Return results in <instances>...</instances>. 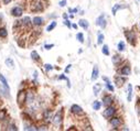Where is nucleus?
Returning <instances> with one entry per match:
<instances>
[{
	"instance_id": "obj_1",
	"label": "nucleus",
	"mask_w": 140,
	"mask_h": 131,
	"mask_svg": "<svg viewBox=\"0 0 140 131\" xmlns=\"http://www.w3.org/2000/svg\"><path fill=\"white\" fill-rule=\"evenodd\" d=\"M115 108H113V107H107V109L106 110H104V112H103V116H104L105 118H107V119H109V118H112L113 116H114V114H115Z\"/></svg>"
},
{
	"instance_id": "obj_2",
	"label": "nucleus",
	"mask_w": 140,
	"mask_h": 131,
	"mask_svg": "<svg viewBox=\"0 0 140 131\" xmlns=\"http://www.w3.org/2000/svg\"><path fill=\"white\" fill-rule=\"evenodd\" d=\"M26 100V93L24 90L19 91V94H18V97H17L18 104H19V105H22V104H23Z\"/></svg>"
},
{
	"instance_id": "obj_3",
	"label": "nucleus",
	"mask_w": 140,
	"mask_h": 131,
	"mask_svg": "<svg viewBox=\"0 0 140 131\" xmlns=\"http://www.w3.org/2000/svg\"><path fill=\"white\" fill-rule=\"evenodd\" d=\"M96 23H97V25L102 26V28H105V26H106V20H105V16H104V14H102V16H99V17H98Z\"/></svg>"
},
{
	"instance_id": "obj_4",
	"label": "nucleus",
	"mask_w": 140,
	"mask_h": 131,
	"mask_svg": "<svg viewBox=\"0 0 140 131\" xmlns=\"http://www.w3.org/2000/svg\"><path fill=\"white\" fill-rule=\"evenodd\" d=\"M11 13H12V16H14V17H21L22 13H23V11H22L21 8L16 7V8H13V9L11 10Z\"/></svg>"
},
{
	"instance_id": "obj_5",
	"label": "nucleus",
	"mask_w": 140,
	"mask_h": 131,
	"mask_svg": "<svg viewBox=\"0 0 140 131\" xmlns=\"http://www.w3.org/2000/svg\"><path fill=\"white\" fill-rule=\"evenodd\" d=\"M125 34H126L127 40H128L132 45H135V35H133L132 31H126V33H125Z\"/></svg>"
},
{
	"instance_id": "obj_6",
	"label": "nucleus",
	"mask_w": 140,
	"mask_h": 131,
	"mask_svg": "<svg viewBox=\"0 0 140 131\" xmlns=\"http://www.w3.org/2000/svg\"><path fill=\"white\" fill-rule=\"evenodd\" d=\"M72 112L75 115H83V109H82L81 107H79V105H73L72 106Z\"/></svg>"
},
{
	"instance_id": "obj_7",
	"label": "nucleus",
	"mask_w": 140,
	"mask_h": 131,
	"mask_svg": "<svg viewBox=\"0 0 140 131\" xmlns=\"http://www.w3.org/2000/svg\"><path fill=\"white\" fill-rule=\"evenodd\" d=\"M61 121H62V111H60V112H57L56 115H55V117H54V119H53V122H54V124H60L61 123Z\"/></svg>"
},
{
	"instance_id": "obj_8",
	"label": "nucleus",
	"mask_w": 140,
	"mask_h": 131,
	"mask_svg": "<svg viewBox=\"0 0 140 131\" xmlns=\"http://www.w3.org/2000/svg\"><path fill=\"white\" fill-rule=\"evenodd\" d=\"M112 103H113V98L110 97V96H105L104 98H103V104H104L105 106H110L112 105Z\"/></svg>"
},
{
	"instance_id": "obj_9",
	"label": "nucleus",
	"mask_w": 140,
	"mask_h": 131,
	"mask_svg": "<svg viewBox=\"0 0 140 131\" xmlns=\"http://www.w3.org/2000/svg\"><path fill=\"white\" fill-rule=\"evenodd\" d=\"M110 122H112V126L115 127V128H118V127L120 126V123H121V121H120L119 118H113Z\"/></svg>"
},
{
	"instance_id": "obj_10",
	"label": "nucleus",
	"mask_w": 140,
	"mask_h": 131,
	"mask_svg": "<svg viewBox=\"0 0 140 131\" xmlns=\"http://www.w3.org/2000/svg\"><path fill=\"white\" fill-rule=\"evenodd\" d=\"M97 77H98V67L95 65V66H94V68H93L92 79H93V81H95V79H97Z\"/></svg>"
},
{
	"instance_id": "obj_11",
	"label": "nucleus",
	"mask_w": 140,
	"mask_h": 131,
	"mask_svg": "<svg viewBox=\"0 0 140 131\" xmlns=\"http://www.w3.org/2000/svg\"><path fill=\"white\" fill-rule=\"evenodd\" d=\"M0 81H1V83H2L3 87H5L6 89H8V90H9V86H8V82H7V79H6V78H5V76H3V75H1V74H0Z\"/></svg>"
},
{
	"instance_id": "obj_12",
	"label": "nucleus",
	"mask_w": 140,
	"mask_h": 131,
	"mask_svg": "<svg viewBox=\"0 0 140 131\" xmlns=\"http://www.w3.org/2000/svg\"><path fill=\"white\" fill-rule=\"evenodd\" d=\"M130 67L129 66H125L122 69H121V74L125 75V76H128V75H130Z\"/></svg>"
},
{
	"instance_id": "obj_13",
	"label": "nucleus",
	"mask_w": 140,
	"mask_h": 131,
	"mask_svg": "<svg viewBox=\"0 0 140 131\" xmlns=\"http://www.w3.org/2000/svg\"><path fill=\"white\" fill-rule=\"evenodd\" d=\"M127 89H128V95H127V100H128V101H130V100H131V94H132V86H131L130 84H128V87H127Z\"/></svg>"
},
{
	"instance_id": "obj_14",
	"label": "nucleus",
	"mask_w": 140,
	"mask_h": 131,
	"mask_svg": "<svg viewBox=\"0 0 140 131\" xmlns=\"http://www.w3.org/2000/svg\"><path fill=\"white\" fill-rule=\"evenodd\" d=\"M42 22H43V19L41 17H35L33 19V23L35 24V25H41V24H42Z\"/></svg>"
},
{
	"instance_id": "obj_15",
	"label": "nucleus",
	"mask_w": 140,
	"mask_h": 131,
	"mask_svg": "<svg viewBox=\"0 0 140 131\" xmlns=\"http://www.w3.org/2000/svg\"><path fill=\"white\" fill-rule=\"evenodd\" d=\"M6 65H7L8 67H10V68H13L14 67V63L11 58H7V60H6Z\"/></svg>"
},
{
	"instance_id": "obj_16",
	"label": "nucleus",
	"mask_w": 140,
	"mask_h": 131,
	"mask_svg": "<svg viewBox=\"0 0 140 131\" xmlns=\"http://www.w3.org/2000/svg\"><path fill=\"white\" fill-rule=\"evenodd\" d=\"M31 57H32L34 61H39V60H40V56H39V54L35 52V51H32V53H31Z\"/></svg>"
},
{
	"instance_id": "obj_17",
	"label": "nucleus",
	"mask_w": 140,
	"mask_h": 131,
	"mask_svg": "<svg viewBox=\"0 0 140 131\" xmlns=\"http://www.w3.org/2000/svg\"><path fill=\"white\" fill-rule=\"evenodd\" d=\"M7 34H8V32H7V30H6L5 28L0 29V38H6Z\"/></svg>"
},
{
	"instance_id": "obj_18",
	"label": "nucleus",
	"mask_w": 140,
	"mask_h": 131,
	"mask_svg": "<svg viewBox=\"0 0 140 131\" xmlns=\"http://www.w3.org/2000/svg\"><path fill=\"white\" fill-rule=\"evenodd\" d=\"M79 25H81L82 28H84V29H87L88 28V22L86 21V20H81V21H79Z\"/></svg>"
},
{
	"instance_id": "obj_19",
	"label": "nucleus",
	"mask_w": 140,
	"mask_h": 131,
	"mask_svg": "<svg viewBox=\"0 0 140 131\" xmlns=\"http://www.w3.org/2000/svg\"><path fill=\"white\" fill-rule=\"evenodd\" d=\"M55 26H56V22H55V21H53L52 23H51L50 25H49L48 28H46V31H49V32H50V31H52V30L55 28Z\"/></svg>"
},
{
	"instance_id": "obj_20",
	"label": "nucleus",
	"mask_w": 140,
	"mask_h": 131,
	"mask_svg": "<svg viewBox=\"0 0 140 131\" xmlns=\"http://www.w3.org/2000/svg\"><path fill=\"white\" fill-rule=\"evenodd\" d=\"M123 82H125V79H123V78H119V77H117V78H116V84H117V86H118V87L122 86Z\"/></svg>"
},
{
	"instance_id": "obj_21",
	"label": "nucleus",
	"mask_w": 140,
	"mask_h": 131,
	"mask_svg": "<svg viewBox=\"0 0 140 131\" xmlns=\"http://www.w3.org/2000/svg\"><path fill=\"white\" fill-rule=\"evenodd\" d=\"M99 90H100V85L99 84H96V85L94 86V94H95V95H98Z\"/></svg>"
},
{
	"instance_id": "obj_22",
	"label": "nucleus",
	"mask_w": 140,
	"mask_h": 131,
	"mask_svg": "<svg viewBox=\"0 0 140 131\" xmlns=\"http://www.w3.org/2000/svg\"><path fill=\"white\" fill-rule=\"evenodd\" d=\"M6 109H2V110H0V121H2L3 119L6 118Z\"/></svg>"
},
{
	"instance_id": "obj_23",
	"label": "nucleus",
	"mask_w": 140,
	"mask_h": 131,
	"mask_svg": "<svg viewBox=\"0 0 140 131\" xmlns=\"http://www.w3.org/2000/svg\"><path fill=\"white\" fill-rule=\"evenodd\" d=\"M93 108L95 110H98L100 108V103L99 101H94V104H93Z\"/></svg>"
},
{
	"instance_id": "obj_24",
	"label": "nucleus",
	"mask_w": 140,
	"mask_h": 131,
	"mask_svg": "<svg viewBox=\"0 0 140 131\" xmlns=\"http://www.w3.org/2000/svg\"><path fill=\"white\" fill-rule=\"evenodd\" d=\"M23 23L26 24V25H28V26H30L31 25V20H30V18L29 17H26L23 19Z\"/></svg>"
},
{
	"instance_id": "obj_25",
	"label": "nucleus",
	"mask_w": 140,
	"mask_h": 131,
	"mask_svg": "<svg viewBox=\"0 0 140 131\" xmlns=\"http://www.w3.org/2000/svg\"><path fill=\"white\" fill-rule=\"evenodd\" d=\"M121 8H122V7H121L120 5H115L114 8H113V14L115 16V14H116V11H117V10H118V9H121Z\"/></svg>"
},
{
	"instance_id": "obj_26",
	"label": "nucleus",
	"mask_w": 140,
	"mask_h": 131,
	"mask_svg": "<svg viewBox=\"0 0 140 131\" xmlns=\"http://www.w3.org/2000/svg\"><path fill=\"white\" fill-rule=\"evenodd\" d=\"M103 41H104V34L98 33V41H97V43H98V44H102Z\"/></svg>"
},
{
	"instance_id": "obj_27",
	"label": "nucleus",
	"mask_w": 140,
	"mask_h": 131,
	"mask_svg": "<svg viewBox=\"0 0 140 131\" xmlns=\"http://www.w3.org/2000/svg\"><path fill=\"white\" fill-rule=\"evenodd\" d=\"M103 53H104L105 55H109V51H108V46L107 45H104L103 46Z\"/></svg>"
},
{
	"instance_id": "obj_28",
	"label": "nucleus",
	"mask_w": 140,
	"mask_h": 131,
	"mask_svg": "<svg viewBox=\"0 0 140 131\" xmlns=\"http://www.w3.org/2000/svg\"><path fill=\"white\" fill-rule=\"evenodd\" d=\"M118 50L119 51H123V50H125V43H123V42H119L118 43Z\"/></svg>"
},
{
	"instance_id": "obj_29",
	"label": "nucleus",
	"mask_w": 140,
	"mask_h": 131,
	"mask_svg": "<svg viewBox=\"0 0 140 131\" xmlns=\"http://www.w3.org/2000/svg\"><path fill=\"white\" fill-rule=\"evenodd\" d=\"M50 116H51V112H50V110H46V111L44 112V119L49 120V118H50Z\"/></svg>"
},
{
	"instance_id": "obj_30",
	"label": "nucleus",
	"mask_w": 140,
	"mask_h": 131,
	"mask_svg": "<svg viewBox=\"0 0 140 131\" xmlns=\"http://www.w3.org/2000/svg\"><path fill=\"white\" fill-rule=\"evenodd\" d=\"M77 39H79V41L81 43L84 42V36H83V34H82V33H77Z\"/></svg>"
},
{
	"instance_id": "obj_31",
	"label": "nucleus",
	"mask_w": 140,
	"mask_h": 131,
	"mask_svg": "<svg viewBox=\"0 0 140 131\" xmlns=\"http://www.w3.org/2000/svg\"><path fill=\"white\" fill-rule=\"evenodd\" d=\"M8 130H14L16 131V130H18V128L14 126V124H10V126L8 127Z\"/></svg>"
},
{
	"instance_id": "obj_32",
	"label": "nucleus",
	"mask_w": 140,
	"mask_h": 131,
	"mask_svg": "<svg viewBox=\"0 0 140 131\" xmlns=\"http://www.w3.org/2000/svg\"><path fill=\"white\" fill-rule=\"evenodd\" d=\"M113 61H114V63H117V62H119V61H120V57H119L118 55H115L114 58H113Z\"/></svg>"
},
{
	"instance_id": "obj_33",
	"label": "nucleus",
	"mask_w": 140,
	"mask_h": 131,
	"mask_svg": "<svg viewBox=\"0 0 140 131\" xmlns=\"http://www.w3.org/2000/svg\"><path fill=\"white\" fill-rule=\"evenodd\" d=\"M44 66H45V69H46V71H51V69L53 68V66H52V65H50V64H45Z\"/></svg>"
},
{
	"instance_id": "obj_34",
	"label": "nucleus",
	"mask_w": 140,
	"mask_h": 131,
	"mask_svg": "<svg viewBox=\"0 0 140 131\" xmlns=\"http://www.w3.org/2000/svg\"><path fill=\"white\" fill-rule=\"evenodd\" d=\"M64 24H65V25H67V26H69V28H71V23H70V21H69V20H65V21H64Z\"/></svg>"
},
{
	"instance_id": "obj_35",
	"label": "nucleus",
	"mask_w": 140,
	"mask_h": 131,
	"mask_svg": "<svg viewBox=\"0 0 140 131\" xmlns=\"http://www.w3.org/2000/svg\"><path fill=\"white\" fill-rule=\"evenodd\" d=\"M53 46H54L53 44H50V45H49V44H46V45H45V49H46V50H50V49L53 48Z\"/></svg>"
},
{
	"instance_id": "obj_36",
	"label": "nucleus",
	"mask_w": 140,
	"mask_h": 131,
	"mask_svg": "<svg viewBox=\"0 0 140 131\" xmlns=\"http://www.w3.org/2000/svg\"><path fill=\"white\" fill-rule=\"evenodd\" d=\"M65 5H66V1H65V0H63V1H61V2H60V6H61V7H64Z\"/></svg>"
},
{
	"instance_id": "obj_37",
	"label": "nucleus",
	"mask_w": 140,
	"mask_h": 131,
	"mask_svg": "<svg viewBox=\"0 0 140 131\" xmlns=\"http://www.w3.org/2000/svg\"><path fill=\"white\" fill-rule=\"evenodd\" d=\"M38 130H46V127L42 126V127H40V128H38Z\"/></svg>"
},
{
	"instance_id": "obj_38",
	"label": "nucleus",
	"mask_w": 140,
	"mask_h": 131,
	"mask_svg": "<svg viewBox=\"0 0 140 131\" xmlns=\"http://www.w3.org/2000/svg\"><path fill=\"white\" fill-rule=\"evenodd\" d=\"M10 1H11V0H3V2H5L6 5H7V3H9Z\"/></svg>"
},
{
	"instance_id": "obj_39",
	"label": "nucleus",
	"mask_w": 140,
	"mask_h": 131,
	"mask_svg": "<svg viewBox=\"0 0 140 131\" xmlns=\"http://www.w3.org/2000/svg\"><path fill=\"white\" fill-rule=\"evenodd\" d=\"M63 18H64V19L66 20V19H67V14H63Z\"/></svg>"
},
{
	"instance_id": "obj_40",
	"label": "nucleus",
	"mask_w": 140,
	"mask_h": 131,
	"mask_svg": "<svg viewBox=\"0 0 140 131\" xmlns=\"http://www.w3.org/2000/svg\"><path fill=\"white\" fill-rule=\"evenodd\" d=\"M72 26H73L74 29H77V25H76V24H72Z\"/></svg>"
}]
</instances>
